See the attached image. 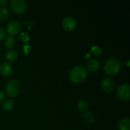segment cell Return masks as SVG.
<instances>
[{"instance_id":"6da1fadb","label":"cell","mask_w":130,"mask_h":130,"mask_svg":"<svg viewBox=\"0 0 130 130\" xmlns=\"http://www.w3.org/2000/svg\"><path fill=\"white\" fill-rule=\"evenodd\" d=\"M86 77L87 72L86 69L81 66H76L72 69L69 74L70 79L74 83H79L83 82Z\"/></svg>"},{"instance_id":"7a4b0ae2","label":"cell","mask_w":130,"mask_h":130,"mask_svg":"<svg viewBox=\"0 0 130 130\" xmlns=\"http://www.w3.org/2000/svg\"><path fill=\"white\" fill-rule=\"evenodd\" d=\"M104 69L107 74L115 75L120 71L121 63L116 58H109L104 63Z\"/></svg>"},{"instance_id":"3957f363","label":"cell","mask_w":130,"mask_h":130,"mask_svg":"<svg viewBox=\"0 0 130 130\" xmlns=\"http://www.w3.org/2000/svg\"><path fill=\"white\" fill-rule=\"evenodd\" d=\"M20 83L17 80H11L7 83L5 88L6 93L9 96L14 97L19 94L20 91Z\"/></svg>"},{"instance_id":"277c9868","label":"cell","mask_w":130,"mask_h":130,"mask_svg":"<svg viewBox=\"0 0 130 130\" xmlns=\"http://www.w3.org/2000/svg\"><path fill=\"white\" fill-rule=\"evenodd\" d=\"M10 8L15 13H22L26 10L27 5L24 0H13L10 3Z\"/></svg>"},{"instance_id":"5b68a950","label":"cell","mask_w":130,"mask_h":130,"mask_svg":"<svg viewBox=\"0 0 130 130\" xmlns=\"http://www.w3.org/2000/svg\"><path fill=\"white\" fill-rule=\"evenodd\" d=\"M118 96L121 100L128 101L130 99V86L129 84H123L118 90Z\"/></svg>"},{"instance_id":"8992f818","label":"cell","mask_w":130,"mask_h":130,"mask_svg":"<svg viewBox=\"0 0 130 130\" xmlns=\"http://www.w3.org/2000/svg\"><path fill=\"white\" fill-rule=\"evenodd\" d=\"M21 24L17 21H11L6 26V30L11 36H16L21 32Z\"/></svg>"},{"instance_id":"52a82bcc","label":"cell","mask_w":130,"mask_h":130,"mask_svg":"<svg viewBox=\"0 0 130 130\" xmlns=\"http://www.w3.org/2000/svg\"><path fill=\"white\" fill-rule=\"evenodd\" d=\"M62 27L67 32H72L76 27V20L72 17L67 16L63 19L62 22Z\"/></svg>"},{"instance_id":"ba28073f","label":"cell","mask_w":130,"mask_h":130,"mask_svg":"<svg viewBox=\"0 0 130 130\" xmlns=\"http://www.w3.org/2000/svg\"><path fill=\"white\" fill-rule=\"evenodd\" d=\"M102 88L105 92H110L114 88V81L110 77H105L102 82Z\"/></svg>"},{"instance_id":"9c48e42d","label":"cell","mask_w":130,"mask_h":130,"mask_svg":"<svg viewBox=\"0 0 130 130\" xmlns=\"http://www.w3.org/2000/svg\"><path fill=\"white\" fill-rule=\"evenodd\" d=\"M13 68L8 62H4L0 66V73L4 77H9L12 74Z\"/></svg>"},{"instance_id":"30bf717a","label":"cell","mask_w":130,"mask_h":130,"mask_svg":"<svg viewBox=\"0 0 130 130\" xmlns=\"http://www.w3.org/2000/svg\"><path fill=\"white\" fill-rule=\"evenodd\" d=\"M100 68V63L96 59H93L87 63V69L90 72H95Z\"/></svg>"},{"instance_id":"8fae6325","label":"cell","mask_w":130,"mask_h":130,"mask_svg":"<svg viewBox=\"0 0 130 130\" xmlns=\"http://www.w3.org/2000/svg\"><path fill=\"white\" fill-rule=\"evenodd\" d=\"M119 130H130V120L129 118H123L118 123Z\"/></svg>"},{"instance_id":"7c38bea8","label":"cell","mask_w":130,"mask_h":130,"mask_svg":"<svg viewBox=\"0 0 130 130\" xmlns=\"http://www.w3.org/2000/svg\"><path fill=\"white\" fill-rule=\"evenodd\" d=\"M18 57V53L15 50H10L6 54V58L8 61L10 62H15Z\"/></svg>"},{"instance_id":"4fadbf2b","label":"cell","mask_w":130,"mask_h":130,"mask_svg":"<svg viewBox=\"0 0 130 130\" xmlns=\"http://www.w3.org/2000/svg\"><path fill=\"white\" fill-rule=\"evenodd\" d=\"M83 118L85 121L89 124H91L95 121V114L90 111L85 112L83 114Z\"/></svg>"},{"instance_id":"5bb4252c","label":"cell","mask_w":130,"mask_h":130,"mask_svg":"<svg viewBox=\"0 0 130 130\" xmlns=\"http://www.w3.org/2000/svg\"><path fill=\"white\" fill-rule=\"evenodd\" d=\"M10 11L8 8L6 7L0 8V21H6L9 17Z\"/></svg>"},{"instance_id":"9a60e30c","label":"cell","mask_w":130,"mask_h":130,"mask_svg":"<svg viewBox=\"0 0 130 130\" xmlns=\"http://www.w3.org/2000/svg\"><path fill=\"white\" fill-rule=\"evenodd\" d=\"M15 44V39L13 36H9L6 37L5 40V45L6 48H11L14 46Z\"/></svg>"},{"instance_id":"2e32d148","label":"cell","mask_w":130,"mask_h":130,"mask_svg":"<svg viewBox=\"0 0 130 130\" xmlns=\"http://www.w3.org/2000/svg\"><path fill=\"white\" fill-rule=\"evenodd\" d=\"M77 106L79 110H80L82 112H86L88 108V105L87 102L83 100H79L77 102Z\"/></svg>"},{"instance_id":"e0dca14e","label":"cell","mask_w":130,"mask_h":130,"mask_svg":"<svg viewBox=\"0 0 130 130\" xmlns=\"http://www.w3.org/2000/svg\"><path fill=\"white\" fill-rule=\"evenodd\" d=\"M13 102L12 100L11 99H8V100H6L5 102L3 104V107L5 109V110H7V111H9V110H11L13 107Z\"/></svg>"},{"instance_id":"ac0fdd59","label":"cell","mask_w":130,"mask_h":130,"mask_svg":"<svg viewBox=\"0 0 130 130\" xmlns=\"http://www.w3.org/2000/svg\"><path fill=\"white\" fill-rule=\"evenodd\" d=\"M91 51L93 54L96 56H100L102 54L101 49L99 46H93V47H91Z\"/></svg>"},{"instance_id":"d6986e66","label":"cell","mask_w":130,"mask_h":130,"mask_svg":"<svg viewBox=\"0 0 130 130\" xmlns=\"http://www.w3.org/2000/svg\"><path fill=\"white\" fill-rule=\"evenodd\" d=\"M20 39H21L22 41L24 42V43H29V40H30V38H29V36L25 32H22L20 34Z\"/></svg>"},{"instance_id":"ffe728a7","label":"cell","mask_w":130,"mask_h":130,"mask_svg":"<svg viewBox=\"0 0 130 130\" xmlns=\"http://www.w3.org/2000/svg\"><path fill=\"white\" fill-rule=\"evenodd\" d=\"M23 51H24V53L26 55L29 54L31 52V48L28 44H25L24 47H23Z\"/></svg>"},{"instance_id":"44dd1931","label":"cell","mask_w":130,"mask_h":130,"mask_svg":"<svg viewBox=\"0 0 130 130\" xmlns=\"http://www.w3.org/2000/svg\"><path fill=\"white\" fill-rule=\"evenodd\" d=\"M6 36V32L3 28L0 27V41L3 40Z\"/></svg>"},{"instance_id":"7402d4cb","label":"cell","mask_w":130,"mask_h":130,"mask_svg":"<svg viewBox=\"0 0 130 130\" xmlns=\"http://www.w3.org/2000/svg\"><path fill=\"white\" fill-rule=\"evenodd\" d=\"M25 25H26V27L28 30H30V29H31L33 27V26H34V24H33V22H30V21L27 22Z\"/></svg>"},{"instance_id":"603a6c76","label":"cell","mask_w":130,"mask_h":130,"mask_svg":"<svg viewBox=\"0 0 130 130\" xmlns=\"http://www.w3.org/2000/svg\"><path fill=\"white\" fill-rule=\"evenodd\" d=\"M5 94H4L3 92H1V91H0V103L2 102L5 100Z\"/></svg>"},{"instance_id":"cb8c5ba5","label":"cell","mask_w":130,"mask_h":130,"mask_svg":"<svg viewBox=\"0 0 130 130\" xmlns=\"http://www.w3.org/2000/svg\"><path fill=\"white\" fill-rule=\"evenodd\" d=\"M8 2L9 1L7 0H0V5H6Z\"/></svg>"},{"instance_id":"d4e9b609","label":"cell","mask_w":130,"mask_h":130,"mask_svg":"<svg viewBox=\"0 0 130 130\" xmlns=\"http://www.w3.org/2000/svg\"><path fill=\"white\" fill-rule=\"evenodd\" d=\"M86 57V58H88L89 57H90V54H87L86 55V57Z\"/></svg>"},{"instance_id":"484cf974","label":"cell","mask_w":130,"mask_h":130,"mask_svg":"<svg viewBox=\"0 0 130 130\" xmlns=\"http://www.w3.org/2000/svg\"><path fill=\"white\" fill-rule=\"evenodd\" d=\"M127 66H128V67H129V60H128V62H127Z\"/></svg>"}]
</instances>
